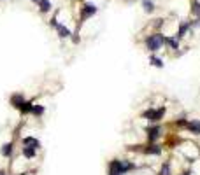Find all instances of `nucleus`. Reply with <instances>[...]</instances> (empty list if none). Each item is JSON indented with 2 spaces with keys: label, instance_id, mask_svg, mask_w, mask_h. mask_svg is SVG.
Listing matches in <instances>:
<instances>
[{
  "label": "nucleus",
  "instance_id": "17",
  "mask_svg": "<svg viewBox=\"0 0 200 175\" xmlns=\"http://www.w3.org/2000/svg\"><path fill=\"white\" fill-rule=\"evenodd\" d=\"M191 12L195 14V16H200V2L198 0L193 2V5H191Z\"/></svg>",
  "mask_w": 200,
  "mask_h": 175
},
{
  "label": "nucleus",
  "instance_id": "7",
  "mask_svg": "<svg viewBox=\"0 0 200 175\" xmlns=\"http://www.w3.org/2000/svg\"><path fill=\"white\" fill-rule=\"evenodd\" d=\"M188 30H190V23H181L177 33H176V39H181V37H184V33H186Z\"/></svg>",
  "mask_w": 200,
  "mask_h": 175
},
{
  "label": "nucleus",
  "instance_id": "23",
  "mask_svg": "<svg viewBox=\"0 0 200 175\" xmlns=\"http://www.w3.org/2000/svg\"><path fill=\"white\" fill-rule=\"evenodd\" d=\"M184 175H188V173H184Z\"/></svg>",
  "mask_w": 200,
  "mask_h": 175
},
{
  "label": "nucleus",
  "instance_id": "11",
  "mask_svg": "<svg viewBox=\"0 0 200 175\" xmlns=\"http://www.w3.org/2000/svg\"><path fill=\"white\" fill-rule=\"evenodd\" d=\"M23 144H25V145H32V147H35V149H39V147H40L39 140H35L33 137H27V138L23 140Z\"/></svg>",
  "mask_w": 200,
  "mask_h": 175
},
{
  "label": "nucleus",
  "instance_id": "2",
  "mask_svg": "<svg viewBox=\"0 0 200 175\" xmlns=\"http://www.w3.org/2000/svg\"><path fill=\"white\" fill-rule=\"evenodd\" d=\"M97 5L95 4H85L83 5V14H81V16H83V19H86V18H91V16H95V14H97Z\"/></svg>",
  "mask_w": 200,
  "mask_h": 175
},
{
  "label": "nucleus",
  "instance_id": "14",
  "mask_svg": "<svg viewBox=\"0 0 200 175\" xmlns=\"http://www.w3.org/2000/svg\"><path fill=\"white\" fill-rule=\"evenodd\" d=\"M21 103H23V96L21 95H14L13 96V105L19 109V107H21Z\"/></svg>",
  "mask_w": 200,
  "mask_h": 175
},
{
  "label": "nucleus",
  "instance_id": "10",
  "mask_svg": "<svg viewBox=\"0 0 200 175\" xmlns=\"http://www.w3.org/2000/svg\"><path fill=\"white\" fill-rule=\"evenodd\" d=\"M56 30H58V33H60V37H62V39H65V37H69V35H70V30H69L65 25H56Z\"/></svg>",
  "mask_w": 200,
  "mask_h": 175
},
{
  "label": "nucleus",
  "instance_id": "19",
  "mask_svg": "<svg viewBox=\"0 0 200 175\" xmlns=\"http://www.w3.org/2000/svg\"><path fill=\"white\" fill-rule=\"evenodd\" d=\"M32 112L35 114V116H42V114H44V107H42V105H33Z\"/></svg>",
  "mask_w": 200,
  "mask_h": 175
},
{
  "label": "nucleus",
  "instance_id": "13",
  "mask_svg": "<svg viewBox=\"0 0 200 175\" xmlns=\"http://www.w3.org/2000/svg\"><path fill=\"white\" fill-rule=\"evenodd\" d=\"M149 63L155 67H158V68H162L163 67V61H162V58H156V56H151L149 58Z\"/></svg>",
  "mask_w": 200,
  "mask_h": 175
},
{
  "label": "nucleus",
  "instance_id": "12",
  "mask_svg": "<svg viewBox=\"0 0 200 175\" xmlns=\"http://www.w3.org/2000/svg\"><path fill=\"white\" fill-rule=\"evenodd\" d=\"M11 152H13V144L2 145V156H11Z\"/></svg>",
  "mask_w": 200,
  "mask_h": 175
},
{
  "label": "nucleus",
  "instance_id": "6",
  "mask_svg": "<svg viewBox=\"0 0 200 175\" xmlns=\"http://www.w3.org/2000/svg\"><path fill=\"white\" fill-rule=\"evenodd\" d=\"M37 4H39L40 12H49L51 11V0H39Z\"/></svg>",
  "mask_w": 200,
  "mask_h": 175
},
{
  "label": "nucleus",
  "instance_id": "15",
  "mask_svg": "<svg viewBox=\"0 0 200 175\" xmlns=\"http://www.w3.org/2000/svg\"><path fill=\"white\" fill-rule=\"evenodd\" d=\"M19 109H21V112H32V109H33V105H32L30 102H23Z\"/></svg>",
  "mask_w": 200,
  "mask_h": 175
},
{
  "label": "nucleus",
  "instance_id": "20",
  "mask_svg": "<svg viewBox=\"0 0 200 175\" xmlns=\"http://www.w3.org/2000/svg\"><path fill=\"white\" fill-rule=\"evenodd\" d=\"M160 175H170V165H169V163H165V165L162 166Z\"/></svg>",
  "mask_w": 200,
  "mask_h": 175
},
{
  "label": "nucleus",
  "instance_id": "18",
  "mask_svg": "<svg viewBox=\"0 0 200 175\" xmlns=\"http://www.w3.org/2000/svg\"><path fill=\"white\" fill-rule=\"evenodd\" d=\"M177 40L179 39H169V37H165V44H169L172 49H177Z\"/></svg>",
  "mask_w": 200,
  "mask_h": 175
},
{
  "label": "nucleus",
  "instance_id": "8",
  "mask_svg": "<svg viewBox=\"0 0 200 175\" xmlns=\"http://www.w3.org/2000/svg\"><path fill=\"white\" fill-rule=\"evenodd\" d=\"M188 128H190V131H193V133L200 135V121H197V119L190 121V122H188Z\"/></svg>",
  "mask_w": 200,
  "mask_h": 175
},
{
  "label": "nucleus",
  "instance_id": "21",
  "mask_svg": "<svg viewBox=\"0 0 200 175\" xmlns=\"http://www.w3.org/2000/svg\"><path fill=\"white\" fill-rule=\"evenodd\" d=\"M0 175H5V173H4V172H0Z\"/></svg>",
  "mask_w": 200,
  "mask_h": 175
},
{
  "label": "nucleus",
  "instance_id": "3",
  "mask_svg": "<svg viewBox=\"0 0 200 175\" xmlns=\"http://www.w3.org/2000/svg\"><path fill=\"white\" fill-rule=\"evenodd\" d=\"M165 114V109H158V110H146L144 112V118H147L149 121H158Z\"/></svg>",
  "mask_w": 200,
  "mask_h": 175
},
{
  "label": "nucleus",
  "instance_id": "9",
  "mask_svg": "<svg viewBox=\"0 0 200 175\" xmlns=\"http://www.w3.org/2000/svg\"><path fill=\"white\" fill-rule=\"evenodd\" d=\"M35 154H37V149L35 147H25L23 149V156L25 158H28V159H32V158H35Z\"/></svg>",
  "mask_w": 200,
  "mask_h": 175
},
{
  "label": "nucleus",
  "instance_id": "5",
  "mask_svg": "<svg viewBox=\"0 0 200 175\" xmlns=\"http://www.w3.org/2000/svg\"><path fill=\"white\" fill-rule=\"evenodd\" d=\"M160 131H162V128H160V126L147 128V137H149V140H156L158 137H160Z\"/></svg>",
  "mask_w": 200,
  "mask_h": 175
},
{
  "label": "nucleus",
  "instance_id": "4",
  "mask_svg": "<svg viewBox=\"0 0 200 175\" xmlns=\"http://www.w3.org/2000/svg\"><path fill=\"white\" fill-rule=\"evenodd\" d=\"M142 9H144V12L151 14V12H155L156 5H155V2H153V0H142Z\"/></svg>",
  "mask_w": 200,
  "mask_h": 175
},
{
  "label": "nucleus",
  "instance_id": "16",
  "mask_svg": "<svg viewBox=\"0 0 200 175\" xmlns=\"http://www.w3.org/2000/svg\"><path fill=\"white\" fill-rule=\"evenodd\" d=\"M146 152H147V154H160L162 149L158 147V145H149V147L146 149Z\"/></svg>",
  "mask_w": 200,
  "mask_h": 175
},
{
  "label": "nucleus",
  "instance_id": "22",
  "mask_svg": "<svg viewBox=\"0 0 200 175\" xmlns=\"http://www.w3.org/2000/svg\"><path fill=\"white\" fill-rule=\"evenodd\" d=\"M32 2H39V0H32Z\"/></svg>",
  "mask_w": 200,
  "mask_h": 175
},
{
  "label": "nucleus",
  "instance_id": "1",
  "mask_svg": "<svg viewBox=\"0 0 200 175\" xmlns=\"http://www.w3.org/2000/svg\"><path fill=\"white\" fill-rule=\"evenodd\" d=\"M163 44H165V37L162 33L149 35V37L146 39V48L149 49V51H158Z\"/></svg>",
  "mask_w": 200,
  "mask_h": 175
}]
</instances>
